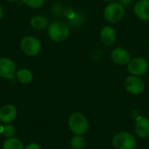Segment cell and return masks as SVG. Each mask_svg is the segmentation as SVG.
Here are the masks:
<instances>
[{
	"label": "cell",
	"mask_w": 149,
	"mask_h": 149,
	"mask_svg": "<svg viewBox=\"0 0 149 149\" xmlns=\"http://www.w3.org/2000/svg\"><path fill=\"white\" fill-rule=\"evenodd\" d=\"M70 35V29L67 24L63 21H53L48 26V36L56 43H62Z\"/></svg>",
	"instance_id": "6da1fadb"
},
{
	"label": "cell",
	"mask_w": 149,
	"mask_h": 149,
	"mask_svg": "<svg viewBox=\"0 0 149 149\" xmlns=\"http://www.w3.org/2000/svg\"><path fill=\"white\" fill-rule=\"evenodd\" d=\"M68 126L74 135H84L89 129L87 118L81 113H73L68 119Z\"/></svg>",
	"instance_id": "7a4b0ae2"
},
{
	"label": "cell",
	"mask_w": 149,
	"mask_h": 149,
	"mask_svg": "<svg viewBox=\"0 0 149 149\" xmlns=\"http://www.w3.org/2000/svg\"><path fill=\"white\" fill-rule=\"evenodd\" d=\"M125 14V8L119 2H110L104 10L105 19L111 23L116 24L120 22Z\"/></svg>",
	"instance_id": "3957f363"
},
{
	"label": "cell",
	"mask_w": 149,
	"mask_h": 149,
	"mask_svg": "<svg viewBox=\"0 0 149 149\" xmlns=\"http://www.w3.org/2000/svg\"><path fill=\"white\" fill-rule=\"evenodd\" d=\"M40 41L33 36H25L20 41L21 51L28 57H36L41 52Z\"/></svg>",
	"instance_id": "277c9868"
},
{
	"label": "cell",
	"mask_w": 149,
	"mask_h": 149,
	"mask_svg": "<svg viewBox=\"0 0 149 149\" xmlns=\"http://www.w3.org/2000/svg\"><path fill=\"white\" fill-rule=\"evenodd\" d=\"M115 149H135L136 140L134 136L128 132H120L116 134L112 140Z\"/></svg>",
	"instance_id": "5b68a950"
},
{
	"label": "cell",
	"mask_w": 149,
	"mask_h": 149,
	"mask_svg": "<svg viewBox=\"0 0 149 149\" xmlns=\"http://www.w3.org/2000/svg\"><path fill=\"white\" fill-rule=\"evenodd\" d=\"M149 65L148 60L141 57L131 58L127 64V71L131 75L142 76L148 71Z\"/></svg>",
	"instance_id": "8992f818"
},
{
	"label": "cell",
	"mask_w": 149,
	"mask_h": 149,
	"mask_svg": "<svg viewBox=\"0 0 149 149\" xmlns=\"http://www.w3.org/2000/svg\"><path fill=\"white\" fill-rule=\"evenodd\" d=\"M125 89L131 94L139 95L145 90V83L139 76L131 75L124 81Z\"/></svg>",
	"instance_id": "52a82bcc"
},
{
	"label": "cell",
	"mask_w": 149,
	"mask_h": 149,
	"mask_svg": "<svg viewBox=\"0 0 149 149\" xmlns=\"http://www.w3.org/2000/svg\"><path fill=\"white\" fill-rule=\"evenodd\" d=\"M17 72L15 62L7 57L0 58V78L11 79L14 78Z\"/></svg>",
	"instance_id": "ba28073f"
},
{
	"label": "cell",
	"mask_w": 149,
	"mask_h": 149,
	"mask_svg": "<svg viewBox=\"0 0 149 149\" xmlns=\"http://www.w3.org/2000/svg\"><path fill=\"white\" fill-rule=\"evenodd\" d=\"M111 58L119 65H126L131 60V54L127 49L117 47L111 52Z\"/></svg>",
	"instance_id": "9c48e42d"
},
{
	"label": "cell",
	"mask_w": 149,
	"mask_h": 149,
	"mask_svg": "<svg viewBox=\"0 0 149 149\" xmlns=\"http://www.w3.org/2000/svg\"><path fill=\"white\" fill-rule=\"evenodd\" d=\"M17 114V111L14 105H3L0 108V122L3 124H10L16 119Z\"/></svg>",
	"instance_id": "30bf717a"
},
{
	"label": "cell",
	"mask_w": 149,
	"mask_h": 149,
	"mask_svg": "<svg viewBox=\"0 0 149 149\" xmlns=\"http://www.w3.org/2000/svg\"><path fill=\"white\" fill-rule=\"evenodd\" d=\"M135 134L141 139H146L149 136V119L139 116L135 123Z\"/></svg>",
	"instance_id": "8fae6325"
},
{
	"label": "cell",
	"mask_w": 149,
	"mask_h": 149,
	"mask_svg": "<svg viewBox=\"0 0 149 149\" xmlns=\"http://www.w3.org/2000/svg\"><path fill=\"white\" fill-rule=\"evenodd\" d=\"M100 40L107 45L111 46L115 43L116 40V31L113 27L110 25H105L100 31Z\"/></svg>",
	"instance_id": "7c38bea8"
},
{
	"label": "cell",
	"mask_w": 149,
	"mask_h": 149,
	"mask_svg": "<svg viewBox=\"0 0 149 149\" xmlns=\"http://www.w3.org/2000/svg\"><path fill=\"white\" fill-rule=\"evenodd\" d=\"M134 11L135 16L142 20H149V0H139L134 8Z\"/></svg>",
	"instance_id": "4fadbf2b"
},
{
	"label": "cell",
	"mask_w": 149,
	"mask_h": 149,
	"mask_svg": "<svg viewBox=\"0 0 149 149\" xmlns=\"http://www.w3.org/2000/svg\"><path fill=\"white\" fill-rule=\"evenodd\" d=\"M17 81L23 85H27L32 82L33 80V73L28 68H20L17 70L15 74Z\"/></svg>",
	"instance_id": "5bb4252c"
},
{
	"label": "cell",
	"mask_w": 149,
	"mask_h": 149,
	"mask_svg": "<svg viewBox=\"0 0 149 149\" xmlns=\"http://www.w3.org/2000/svg\"><path fill=\"white\" fill-rule=\"evenodd\" d=\"M30 24L34 30L43 31L48 27V20L42 15H35L31 18Z\"/></svg>",
	"instance_id": "9a60e30c"
},
{
	"label": "cell",
	"mask_w": 149,
	"mask_h": 149,
	"mask_svg": "<svg viewBox=\"0 0 149 149\" xmlns=\"http://www.w3.org/2000/svg\"><path fill=\"white\" fill-rule=\"evenodd\" d=\"M23 142L16 137L6 139L2 146V149H24Z\"/></svg>",
	"instance_id": "2e32d148"
},
{
	"label": "cell",
	"mask_w": 149,
	"mask_h": 149,
	"mask_svg": "<svg viewBox=\"0 0 149 149\" xmlns=\"http://www.w3.org/2000/svg\"><path fill=\"white\" fill-rule=\"evenodd\" d=\"M17 134L16 127L11 125V124H4V126L2 127V131L1 134L5 138V139H10L15 137Z\"/></svg>",
	"instance_id": "e0dca14e"
},
{
	"label": "cell",
	"mask_w": 149,
	"mask_h": 149,
	"mask_svg": "<svg viewBox=\"0 0 149 149\" xmlns=\"http://www.w3.org/2000/svg\"><path fill=\"white\" fill-rule=\"evenodd\" d=\"M70 145L72 149H82L86 145V140L82 135H74L71 139Z\"/></svg>",
	"instance_id": "ac0fdd59"
},
{
	"label": "cell",
	"mask_w": 149,
	"mask_h": 149,
	"mask_svg": "<svg viewBox=\"0 0 149 149\" xmlns=\"http://www.w3.org/2000/svg\"><path fill=\"white\" fill-rule=\"evenodd\" d=\"M68 22L71 26L78 27V26L81 25V24L84 22V16L81 13H79V11L75 10L73 15L68 19Z\"/></svg>",
	"instance_id": "d6986e66"
},
{
	"label": "cell",
	"mask_w": 149,
	"mask_h": 149,
	"mask_svg": "<svg viewBox=\"0 0 149 149\" xmlns=\"http://www.w3.org/2000/svg\"><path fill=\"white\" fill-rule=\"evenodd\" d=\"M64 10H65V6L61 3H55L52 6V13L54 17H61L64 14Z\"/></svg>",
	"instance_id": "ffe728a7"
},
{
	"label": "cell",
	"mask_w": 149,
	"mask_h": 149,
	"mask_svg": "<svg viewBox=\"0 0 149 149\" xmlns=\"http://www.w3.org/2000/svg\"><path fill=\"white\" fill-rule=\"evenodd\" d=\"M22 2L31 9H38L44 5L45 0H22Z\"/></svg>",
	"instance_id": "44dd1931"
},
{
	"label": "cell",
	"mask_w": 149,
	"mask_h": 149,
	"mask_svg": "<svg viewBox=\"0 0 149 149\" xmlns=\"http://www.w3.org/2000/svg\"><path fill=\"white\" fill-rule=\"evenodd\" d=\"M134 0H119V3L124 7V8H128L131 6V4L133 3Z\"/></svg>",
	"instance_id": "7402d4cb"
},
{
	"label": "cell",
	"mask_w": 149,
	"mask_h": 149,
	"mask_svg": "<svg viewBox=\"0 0 149 149\" xmlns=\"http://www.w3.org/2000/svg\"><path fill=\"white\" fill-rule=\"evenodd\" d=\"M24 149H41V147H40L38 143L31 142V143L28 144L26 147H24Z\"/></svg>",
	"instance_id": "603a6c76"
},
{
	"label": "cell",
	"mask_w": 149,
	"mask_h": 149,
	"mask_svg": "<svg viewBox=\"0 0 149 149\" xmlns=\"http://www.w3.org/2000/svg\"><path fill=\"white\" fill-rule=\"evenodd\" d=\"M3 14H4V11H3V7L0 5V20L3 17Z\"/></svg>",
	"instance_id": "cb8c5ba5"
},
{
	"label": "cell",
	"mask_w": 149,
	"mask_h": 149,
	"mask_svg": "<svg viewBox=\"0 0 149 149\" xmlns=\"http://www.w3.org/2000/svg\"><path fill=\"white\" fill-rule=\"evenodd\" d=\"M8 2H11V3H14V2H17L18 0H6Z\"/></svg>",
	"instance_id": "d4e9b609"
},
{
	"label": "cell",
	"mask_w": 149,
	"mask_h": 149,
	"mask_svg": "<svg viewBox=\"0 0 149 149\" xmlns=\"http://www.w3.org/2000/svg\"><path fill=\"white\" fill-rule=\"evenodd\" d=\"M2 127H3L2 126V123L0 122V134H1V131H2Z\"/></svg>",
	"instance_id": "484cf974"
},
{
	"label": "cell",
	"mask_w": 149,
	"mask_h": 149,
	"mask_svg": "<svg viewBox=\"0 0 149 149\" xmlns=\"http://www.w3.org/2000/svg\"><path fill=\"white\" fill-rule=\"evenodd\" d=\"M103 1H107V2H113L115 0H103Z\"/></svg>",
	"instance_id": "4316f807"
},
{
	"label": "cell",
	"mask_w": 149,
	"mask_h": 149,
	"mask_svg": "<svg viewBox=\"0 0 149 149\" xmlns=\"http://www.w3.org/2000/svg\"><path fill=\"white\" fill-rule=\"evenodd\" d=\"M148 47H149V39H148Z\"/></svg>",
	"instance_id": "83f0119b"
},
{
	"label": "cell",
	"mask_w": 149,
	"mask_h": 149,
	"mask_svg": "<svg viewBox=\"0 0 149 149\" xmlns=\"http://www.w3.org/2000/svg\"><path fill=\"white\" fill-rule=\"evenodd\" d=\"M138 149H139V148H138Z\"/></svg>",
	"instance_id": "f1b7e54d"
}]
</instances>
